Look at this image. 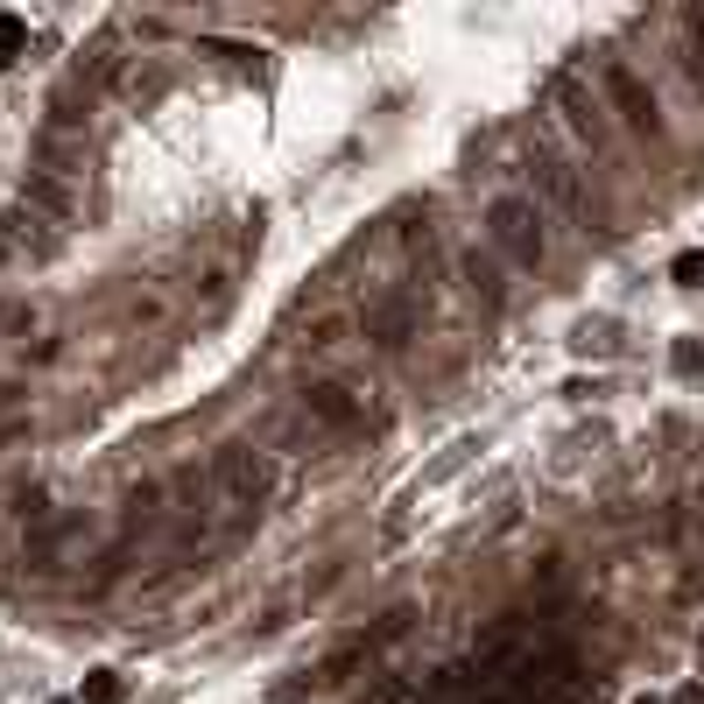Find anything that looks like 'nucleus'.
Here are the masks:
<instances>
[{"mask_svg": "<svg viewBox=\"0 0 704 704\" xmlns=\"http://www.w3.org/2000/svg\"><path fill=\"white\" fill-rule=\"evenodd\" d=\"M598 99H606V113L620 120L634 141H663V134H669L663 99L649 92V78H641L627 57H598Z\"/></svg>", "mask_w": 704, "mask_h": 704, "instance_id": "1", "label": "nucleus"}, {"mask_svg": "<svg viewBox=\"0 0 704 704\" xmlns=\"http://www.w3.org/2000/svg\"><path fill=\"white\" fill-rule=\"evenodd\" d=\"M212 493L226 515H261V501L275 493V458L261 444H219L212 452Z\"/></svg>", "mask_w": 704, "mask_h": 704, "instance_id": "2", "label": "nucleus"}, {"mask_svg": "<svg viewBox=\"0 0 704 704\" xmlns=\"http://www.w3.org/2000/svg\"><path fill=\"white\" fill-rule=\"evenodd\" d=\"M486 239L501 247V261H515V268H543V254H549L543 212H535L529 198H515V190H501V198L486 205Z\"/></svg>", "mask_w": 704, "mask_h": 704, "instance_id": "3", "label": "nucleus"}, {"mask_svg": "<svg viewBox=\"0 0 704 704\" xmlns=\"http://www.w3.org/2000/svg\"><path fill=\"white\" fill-rule=\"evenodd\" d=\"M549 92H557V113H564V127H571L578 141L592 148V156H606V148H613V113H606V99L592 92V78L564 71V78L549 85Z\"/></svg>", "mask_w": 704, "mask_h": 704, "instance_id": "4", "label": "nucleus"}, {"mask_svg": "<svg viewBox=\"0 0 704 704\" xmlns=\"http://www.w3.org/2000/svg\"><path fill=\"white\" fill-rule=\"evenodd\" d=\"M296 409H304V423L324 430V437H346V430L367 423V402H359L346 381H310L304 395H296Z\"/></svg>", "mask_w": 704, "mask_h": 704, "instance_id": "5", "label": "nucleus"}, {"mask_svg": "<svg viewBox=\"0 0 704 704\" xmlns=\"http://www.w3.org/2000/svg\"><path fill=\"white\" fill-rule=\"evenodd\" d=\"M416 318H423V296H416V289H387V296H373V304H367V338L395 353V346H409V338H416Z\"/></svg>", "mask_w": 704, "mask_h": 704, "instance_id": "6", "label": "nucleus"}, {"mask_svg": "<svg viewBox=\"0 0 704 704\" xmlns=\"http://www.w3.org/2000/svg\"><path fill=\"white\" fill-rule=\"evenodd\" d=\"M92 543H99V521H85V515L50 521V529L36 535V564H42V571H64V564H78Z\"/></svg>", "mask_w": 704, "mask_h": 704, "instance_id": "7", "label": "nucleus"}, {"mask_svg": "<svg viewBox=\"0 0 704 704\" xmlns=\"http://www.w3.org/2000/svg\"><path fill=\"white\" fill-rule=\"evenodd\" d=\"M535 184L549 190V205H557V212H571V219L592 212V198H585V184H578V170H571V162H557L549 148H535Z\"/></svg>", "mask_w": 704, "mask_h": 704, "instance_id": "8", "label": "nucleus"}, {"mask_svg": "<svg viewBox=\"0 0 704 704\" xmlns=\"http://www.w3.org/2000/svg\"><path fill=\"white\" fill-rule=\"evenodd\" d=\"M359 663H367V641H346V649H332L318 669H310V691H338V683H346Z\"/></svg>", "mask_w": 704, "mask_h": 704, "instance_id": "9", "label": "nucleus"}, {"mask_svg": "<svg viewBox=\"0 0 704 704\" xmlns=\"http://www.w3.org/2000/svg\"><path fill=\"white\" fill-rule=\"evenodd\" d=\"M458 275H466L472 282V296H479V304H486V310H501V296H507V282H501V268H493L486 261V254H466V261H458Z\"/></svg>", "mask_w": 704, "mask_h": 704, "instance_id": "10", "label": "nucleus"}, {"mask_svg": "<svg viewBox=\"0 0 704 704\" xmlns=\"http://www.w3.org/2000/svg\"><path fill=\"white\" fill-rule=\"evenodd\" d=\"M683 71L704 92V8H683Z\"/></svg>", "mask_w": 704, "mask_h": 704, "instance_id": "11", "label": "nucleus"}, {"mask_svg": "<svg viewBox=\"0 0 704 704\" xmlns=\"http://www.w3.org/2000/svg\"><path fill=\"white\" fill-rule=\"evenodd\" d=\"M85 704H127V683H120V669H92V677H85Z\"/></svg>", "mask_w": 704, "mask_h": 704, "instance_id": "12", "label": "nucleus"}, {"mask_svg": "<svg viewBox=\"0 0 704 704\" xmlns=\"http://www.w3.org/2000/svg\"><path fill=\"white\" fill-rule=\"evenodd\" d=\"M22 50H28V22L22 14H0V71H8Z\"/></svg>", "mask_w": 704, "mask_h": 704, "instance_id": "13", "label": "nucleus"}, {"mask_svg": "<svg viewBox=\"0 0 704 704\" xmlns=\"http://www.w3.org/2000/svg\"><path fill=\"white\" fill-rule=\"evenodd\" d=\"M669 282H683V289H704V247H683L677 261H669Z\"/></svg>", "mask_w": 704, "mask_h": 704, "instance_id": "14", "label": "nucleus"}, {"mask_svg": "<svg viewBox=\"0 0 704 704\" xmlns=\"http://www.w3.org/2000/svg\"><path fill=\"white\" fill-rule=\"evenodd\" d=\"M669 367H677L683 381H697L704 373V338H677V346H669Z\"/></svg>", "mask_w": 704, "mask_h": 704, "instance_id": "15", "label": "nucleus"}, {"mask_svg": "<svg viewBox=\"0 0 704 704\" xmlns=\"http://www.w3.org/2000/svg\"><path fill=\"white\" fill-rule=\"evenodd\" d=\"M8 261H14V247H8V239H0V268H8Z\"/></svg>", "mask_w": 704, "mask_h": 704, "instance_id": "16", "label": "nucleus"}, {"mask_svg": "<svg viewBox=\"0 0 704 704\" xmlns=\"http://www.w3.org/2000/svg\"><path fill=\"white\" fill-rule=\"evenodd\" d=\"M697 663H704V641H697Z\"/></svg>", "mask_w": 704, "mask_h": 704, "instance_id": "17", "label": "nucleus"}]
</instances>
